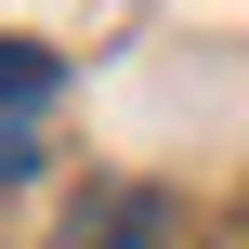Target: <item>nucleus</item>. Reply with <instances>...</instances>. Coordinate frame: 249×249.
I'll use <instances>...</instances> for the list:
<instances>
[{"label": "nucleus", "instance_id": "f257e3e1", "mask_svg": "<svg viewBox=\"0 0 249 249\" xmlns=\"http://www.w3.org/2000/svg\"><path fill=\"white\" fill-rule=\"evenodd\" d=\"M158 223H171L158 197H105V210H92L79 236H53V249H158Z\"/></svg>", "mask_w": 249, "mask_h": 249}, {"label": "nucleus", "instance_id": "f03ea898", "mask_svg": "<svg viewBox=\"0 0 249 249\" xmlns=\"http://www.w3.org/2000/svg\"><path fill=\"white\" fill-rule=\"evenodd\" d=\"M39 92H53V53L39 39H0V105H39Z\"/></svg>", "mask_w": 249, "mask_h": 249}]
</instances>
